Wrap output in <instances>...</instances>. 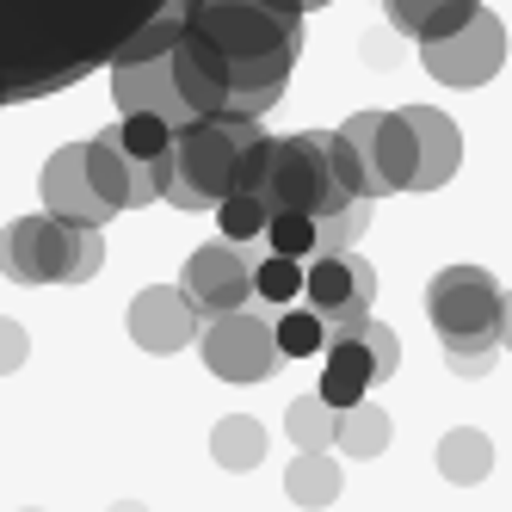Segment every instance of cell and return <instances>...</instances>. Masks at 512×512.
<instances>
[{
  "instance_id": "cell-1",
  "label": "cell",
  "mask_w": 512,
  "mask_h": 512,
  "mask_svg": "<svg viewBox=\"0 0 512 512\" xmlns=\"http://www.w3.org/2000/svg\"><path fill=\"white\" fill-rule=\"evenodd\" d=\"M303 0H179L173 87L186 112L260 124L303 56Z\"/></svg>"
},
{
  "instance_id": "cell-2",
  "label": "cell",
  "mask_w": 512,
  "mask_h": 512,
  "mask_svg": "<svg viewBox=\"0 0 512 512\" xmlns=\"http://www.w3.org/2000/svg\"><path fill=\"white\" fill-rule=\"evenodd\" d=\"M167 7L173 0H0V112L112 68Z\"/></svg>"
},
{
  "instance_id": "cell-3",
  "label": "cell",
  "mask_w": 512,
  "mask_h": 512,
  "mask_svg": "<svg viewBox=\"0 0 512 512\" xmlns=\"http://www.w3.org/2000/svg\"><path fill=\"white\" fill-rule=\"evenodd\" d=\"M500 303H506V290L482 266H445L426 284V321H432L438 346H445V364L457 377H488L494 371Z\"/></svg>"
},
{
  "instance_id": "cell-4",
  "label": "cell",
  "mask_w": 512,
  "mask_h": 512,
  "mask_svg": "<svg viewBox=\"0 0 512 512\" xmlns=\"http://www.w3.org/2000/svg\"><path fill=\"white\" fill-rule=\"evenodd\" d=\"M260 204L272 216H315V223H334L340 210H352L358 198L346 192V179H340L334 130L272 136V173H266Z\"/></svg>"
},
{
  "instance_id": "cell-5",
  "label": "cell",
  "mask_w": 512,
  "mask_h": 512,
  "mask_svg": "<svg viewBox=\"0 0 512 512\" xmlns=\"http://www.w3.org/2000/svg\"><path fill=\"white\" fill-rule=\"evenodd\" d=\"M266 130L247 118H204L192 130L173 136V179H167V204L173 210H216L235 198V167L241 155L260 142Z\"/></svg>"
},
{
  "instance_id": "cell-6",
  "label": "cell",
  "mask_w": 512,
  "mask_h": 512,
  "mask_svg": "<svg viewBox=\"0 0 512 512\" xmlns=\"http://www.w3.org/2000/svg\"><path fill=\"white\" fill-rule=\"evenodd\" d=\"M105 260V229H75L56 216H13L0 229V272L13 284H87Z\"/></svg>"
},
{
  "instance_id": "cell-7",
  "label": "cell",
  "mask_w": 512,
  "mask_h": 512,
  "mask_svg": "<svg viewBox=\"0 0 512 512\" xmlns=\"http://www.w3.org/2000/svg\"><path fill=\"white\" fill-rule=\"evenodd\" d=\"M266 260V241H210L186 260V303L198 309V321H223V315H241L253 309V272Z\"/></svg>"
},
{
  "instance_id": "cell-8",
  "label": "cell",
  "mask_w": 512,
  "mask_h": 512,
  "mask_svg": "<svg viewBox=\"0 0 512 512\" xmlns=\"http://www.w3.org/2000/svg\"><path fill=\"white\" fill-rule=\"evenodd\" d=\"M371 303H377V266L364 253H340V260H315L303 272V309L321 315L327 346L334 340H358L371 327Z\"/></svg>"
},
{
  "instance_id": "cell-9",
  "label": "cell",
  "mask_w": 512,
  "mask_h": 512,
  "mask_svg": "<svg viewBox=\"0 0 512 512\" xmlns=\"http://www.w3.org/2000/svg\"><path fill=\"white\" fill-rule=\"evenodd\" d=\"M340 142L358 155V173H364V198H395L414 186V167H420V149H414V130L401 112H358L340 124Z\"/></svg>"
},
{
  "instance_id": "cell-10",
  "label": "cell",
  "mask_w": 512,
  "mask_h": 512,
  "mask_svg": "<svg viewBox=\"0 0 512 512\" xmlns=\"http://www.w3.org/2000/svg\"><path fill=\"white\" fill-rule=\"evenodd\" d=\"M198 352L210 364V377H223V383H266L284 364V352H278V315L241 309V315H223V321H204Z\"/></svg>"
},
{
  "instance_id": "cell-11",
  "label": "cell",
  "mask_w": 512,
  "mask_h": 512,
  "mask_svg": "<svg viewBox=\"0 0 512 512\" xmlns=\"http://www.w3.org/2000/svg\"><path fill=\"white\" fill-rule=\"evenodd\" d=\"M167 179H173V167H142V161L124 149L118 124H105L99 136H87V186H93V198L112 210V216L167 198Z\"/></svg>"
},
{
  "instance_id": "cell-12",
  "label": "cell",
  "mask_w": 512,
  "mask_h": 512,
  "mask_svg": "<svg viewBox=\"0 0 512 512\" xmlns=\"http://www.w3.org/2000/svg\"><path fill=\"white\" fill-rule=\"evenodd\" d=\"M420 62H426V75L438 87H488L500 75V62H506V25L482 7L457 38L420 44Z\"/></svg>"
},
{
  "instance_id": "cell-13",
  "label": "cell",
  "mask_w": 512,
  "mask_h": 512,
  "mask_svg": "<svg viewBox=\"0 0 512 512\" xmlns=\"http://www.w3.org/2000/svg\"><path fill=\"white\" fill-rule=\"evenodd\" d=\"M204 334V321L198 309L186 303V290L179 284H149V290H136V303H130V340L142 352H179V346H198Z\"/></svg>"
},
{
  "instance_id": "cell-14",
  "label": "cell",
  "mask_w": 512,
  "mask_h": 512,
  "mask_svg": "<svg viewBox=\"0 0 512 512\" xmlns=\"http://www.w3.org/2000/svg\"><path fill=\"white\" fill-rule=\"evenodd\" d=\"M44 216H56V223H75V229H105L112 223V210H105L87 186V142H62V149L44 161Z\"/></svg>"
},
{
  "instance_id": "cell-15",
  "label": "cell",
  "mask_w": 512,
  "mask_h": 512,
  "mask_svg": "<svg viewBox=\"0 0 512 512\" xmlns=\"http://www.w3.org/2000/svg\"><path fill=\"white\" fill-rule=\"evenodd\" d=\"M112 99H118L124 118H161L173 136L198 124L186 112V99H179V87H173V56L136 62V68H112Z\"/></svg>"
},
{
  "instance_id": "cell-16",
  "label": "cell",
  "mask_w": 512,
  "mask_h": 512,
  "mask_svg": "<svg viewBox=\"0 0 512 512\" xmlns=\"http://www.w3.org/2000/svg\"><path fill=\"white\" fill-rule=\"evenodd\" d=\"M401 118H408L414 149H420V167H414V186H408V192H438L445 179H457V161H463L457 118H445L438 105H408Z\"/></svg>"
},
{
  "instance_id": "cell-17",
  "label": "cell",
  "mask_w": 512,
  "mask_h": 512,
  "mask_svg": "<svg viewBox=\"0 0 512 512\" xmlns=\"http://www.w3.org/2000/svg\"><path fill=\"white\" fill-rule=\"evenodd\" d=\"M364 389H377V358H371V346H364V334H358V340H334V346H327V358H321L315 395H321L334 414H352L358 401H371Z\"/></svg>"
},
{
  "instance_id": "cell-18",
  "label": "cell",
  "mask_w": 512,
  "mask_h": 512,
  "mask_svg": "<svg viewBox=\"0 0 512 512\" xmlns=\"http://www.w3.org/2000/svg\"><path fill=\"white\" fill-rule=\"evenodd\" d=\"M475 13H482V0H383V19L401 38H420V44L457 38Z\"/></svg>"
},
{
  "instance_id": "cell-19",
  "label": "cell",
  "mask_w": 512,
  "mask_h": 512,
  "mask_svg": "<svg viewBox=\"0 0 512 512\" xmlns=\"http://www.w3.org/2000/svg\"><path fill=\"white\" fill-rule=\"evenodd\" d=\"M210 457L223 463L229 475L260 469L266 463V426L253 420V414H223V420L210 426Z\"/></svg>"
},
{
  "instance_id": "cell-20",
  "label": "cell",
  "mask_w": 512,
  "mask_h": 512,
  "mask_svg": "<svg viewBox=\"0 0 512 512\" xmlns=\"http://www.w3.org/2000/svg\"><path fill=\"white\" fill-rule=\"evenodd\" d=\"M488 469H494V445H488V432H475V426H451L445 438H438V475L457 488H475V482H488Z\"/></svg>"
},
{
  "instance_id": "cell-21",
  "label": "cell",
  "mask_w": 512,
  "mask_h": 512,
  "mask_svg": "<svg viewBox=\"0 0 512 512\" xmlns=\"http://www.w3.org/2000/svg\"><path fill=\"white\" fill-rule=\"evenodd\" d=\"M284 494L297 500V506H309V512L334 506L340 500V463H327V451L321 457L297 451V457H290V469H284Z\"/></svg>"
},
{
  "instance_id": "cell-22",
  "label": "cell",
  "mask_w": 512,
  "mask_h": 512,
  "mask_svg": "<svg viewBox=\"0 0 512 512\" xmlns=\"http://www.w3.org/2000/svg\"><path fill=\"white\" fill-rule=\"evenodd\" d=\"M389 414L377 408V401H358L352 414H340V432H334V445L352 457V463H371V457H383L389 451Z\"/></svg>"
},
{
  "instance_id": "cell-23",
  "label": "cell",
  "mask_w": 512,
  "mask_h": 512,
  "mask_svg": "<svg viewBox=\"0 0 512 512\" xmlns=\"http://www.w3.org/2000/svg\"><path fill=\"white\" fill-rule=\"evenodd\" d=\"M284 432H290V445H297V451L321 457L327 445H334V432H340V414L327 408L321 395H297V401L284 408Z\"/></svg>"
},
{
  "instance_id": "cell-24",
  "label": "cell",
  "mask_w": 512,
  "mask_h": 512,
  "mask_svg": "<svg viewBox=\"0 0 512 512\" xmlns=\"http://www.w3.org/2000/svg\"><path fill=\"white\" fill-rule=\"evenodd\" d=\"M266 253L272 260H290V266H315L321 260V223L315 216H272V229H266Z\"/></svg>"
},
{
  "instance_id": "cell-25",
  "label": "cell",
  "mask_w": 512,
  "mask_h": 512,
  "mask_svg": "<svg viewBox=\"0 0 512 512\" xmlns=\"http://www.w3.org/2000/svg\"><path fill=\"white\" fill-rule=\"evenodd\" d=\"M303 303V266H290V260H260V272H253V309H266V315H284V309H297Z\"/></svg>"
},
{
  "instance_id": "cell-26",
  "label": "cell",
  "mask_w": 512,
  "mask_h": 512,
  "mask_svg": "<svg viewBox=\"0 0 512 512\" xmlns=\"http://www.w3.org/2000/svg\"><path fill=\"white\" fill-rule=\"evenodd\" d=\"M278 352L284 358H327V327L321 315H309L303 303L278 315Z\"/></svg>"
},
{
  "instance_id": "cell-27",
  "label": "cell",
  "mask_w": 512,
  "mask_h": 512,
  "mask_svg": "<svg viewBox=\"0 0 512 512\" xmlns=\"http://www.w3.org/2000/svg\"><path fill=\"white\" fill-rule=\"evenodd\" d=\"M118 136H124V149H130L142 167H173V130H167L161 118H124Z\"/></svg>"
},
{
  "instance_id": "cell-28",
  "label": "cell",
  "mask_w": 512,
  "mask_h": 512,
  "mask_svg": "<svg viewBox=\"0 0 512 512\" xmlns=\"http://www.w3.org/2000/svg\"><path fill=\"white\" fill-rule=\"evenodd\" d=\"M216 223H223V241H266L272 210L260 198H229V204H216Z\"/></svg>"
},
{
  "instance_id": "cell-29",
  "label": "cell",
  "mask_w": 512,
  "mask_h": 512,
  "mask_svg": "<svg viewBox=\"0 0 512 512\" xmlns=\"http://www.w3.org/2000/svg\"><path fill=\"white\" fill-rule=\"evenodd\" d=\"M371 229V204L340 210L334 223H321V260H340V253H358V235Z\"/></svg>"
},
{
  "instance_id": "cell-30",
  "label": "cell",
  "mask_w": 512,
  "mask_h": 512,
  "mask_svg": "<svg viewBox=\"0 0 512 512\" xmlns=\"http://www.w3.org/2000/svg\"><path fill=\"white\" fill-rule=\"evenodd\" d=\"M25 358H31V334H25L13 315H0V377H13Z\"/></svg>"
},
{
  "instance_id": "cell-31",
  "label": "cell",
  "mask_w": 512,
  "mask_h": 512,
  "mask_svg": "<svg viewBox=\"0 0 512 512\" xmlns=\"http://www.w3.org/2000/svg\"><path fill=\"white\" fill-rule=\"evenodd\" d=\"M364 346H371V358H377V383H389L395 364H401V340L389 334L383 321H371V327H364Z\"/></svg>"
},
{
  "instance_id": "cell-32",
  "label": "cell",
  "mask_w": 512,
  "mask_h": 512,
  "mask_svg": "<svg viewBox=\"0 0 512 512\" xmlns=\"http://www.w3.org/2000/svg\"><path fill=\"white\" fill-rule=\"evenodd\" d=\"M500 346L512 352V290H506V303H500Z\"/></svg>"
},
{
  "instance_id": "cell-33",
  "label": "cell",
  "mask_w": 512,
  "mask_h": 512,
  "mask_svg": "<svg viewBox=\"0 0 512 512\" xmlns=\"http://www.w3.org/2000/svg\"><path fill=\"white\" fill-rule=\"evenodd\" d=\"M112 512H149L142 500H112Z\"/></svg>"
},
{
  "instance_id": "cell-34",
  "label": "cell",
  "mask_w": 512,
  "mask_h": 512,
  "mask_svg": "<svg viewBox=\"0 0 512 512\" xmlns=\"http://www.w3.org/2000/svg\"><path fill=\"white\" fill-rule=\"evenodd\" d=\"M303 7H309V13H315V7H327V0H303Z\"/></svg>"
},
{
  "instance_id": "cell-35",
  "label": "cell",
  "mask_w": 512,
  "mask_h": 512,
  "mask_svg": "<svg viewBox=\"0 0 512 512\" xmlns=\"http://www.w3.org/2000/svg\"><path fill=\"white\" fill-rule=\"evenodd\" d=\"M19 512H44V506H19Z\"/></svg>"
}]
</instances>
